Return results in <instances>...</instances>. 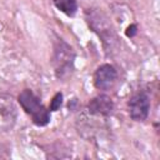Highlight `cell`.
Here are the masks:
<instances>
[{"label": "cell", "instance_id": "ba28073f", "mask_svg": "<svg viewBox=\"0 0 160 160\" xmlns=\"http://www.w3.org/2000/svg\"><path fill=\"white\" fill-rule=\"evenodd\" d=\"M62 105V94L61 92H56L52 98V100L50 101V111H58Z\"/></svg>", "mask_w": 160, "mask_h": 160}, {"label": "cell", "instance_id": "3957f363", "mask_svg": "<svg viewBox=\"0 0 160 160\" xmlns=\"http://www.w3.org/2000/svg\"><path fill=\"white\" fill-rule=\"evenodd\" d=\"M16 106L10 95L0 92V132L9 131L16 122Z\"/></svg>", "mask_w": 160, "mask_h": 160}, {"label": "cell", "instance_id": "8992f818", "mask_svg": "<svg viewBox=\"0 0 160 160\" xmlns=\"http://www.w3.org/2000/svg\"><path fill=\"white\" fill-rule=\"evenodd\" d=\"M114 102L108 95H98L88 104V111L95 116H109L112 114Z\"/></svg>", "mask_w": 160, "mask_h": 160}, {"label": "cell", "instance_id": "6da1fadb", "mask_svg": "<svg viewBox=\"0 0 160 160\" xmlns=\"http://www.w3.org/2000/svg\"><path fill=\"white\" fill-rule=\"evenodd\" d=\"M18 101L20 106L25 110V112L30 114L32 118V122L38 126H45L50 122V112L49 110L40 102L38 95L34 94L30 89H24L19 96Z\"/></svg>", "mask_w": 160, "mask_h": 160}, {"label": "cell", "instance_id": "277c9868", "mask_svg": "<svg viewBox=\"0 0 160 160\" xmlns=\"http://www.w3.org/2000/svg\"><path fill=\"white\" fill-rule=\"evenodd\" d=\"M129 115L135 121H144L150 111V99L149 95L144 91L134 94L128 102Z\"/></svg>", "mask_w": 160, "mask_h": 160}, {"label": "cell", "instance_id": "7a4b0ae2", "mask_svg": "<svg viewBox=\"0 0 160 160\" xmlns=\"http://www.w3.org/2000/svg\"><path fill=\"white\" fill-rule=\"evenodd\" d=\"M74 59H75V54L74 50L71 49L70 45H68L64 40L59 39L56 45H55V50H54V68H55V74L59 79H64L65 76H68L71 70H72V65H74Z\"/></svg>", "mask_w": 160, "mask_h": 160}, {"label": "cell", "instance_id": "52a82bcc", "mask_svg": "<svg viewBox=\"0 0 160 160\" xmlns=\"http://www.w3.org/2000/svg\"><path fill=\"white\" fill-rule=\"evenodd\" d=\"M54 5L58 10H60L68 16H74L78 11L76 0H54Z\"/></svg>", "mask_w": 160, "mask_h": 160}, {"label": "cell", "instance_id": "5b68a950", "mask_svg": "<svg viewBox=\"0 0 160 160\" xmlns=\"http://www.w3.org/2000/svg\"><path fill=\"white\" fill-rule=\"evenodd\" d=\"M116 78L118 72L115 68L110 64H102L94 74V85L99 90H108L114 85Z\"/></svg>", "mask_w": 160, "mask_h": 160}, {"label": "cell", "instance_id": "9c48e42d", "mask_svg": "<svg viewBox=\"0 0 160 160\" xmlns=\"http://www.w3.org/2000/svg\"><path fill=\"white\" fill-rule=\"evenodd\" d=\"M136 32H138V26H136L135 24H131V25H129V26L126 28L125 35H126L128 38H132V36L136 35Z\"/></svg>", "mask_w": 160, "mask_h": 160}]
</instances>
